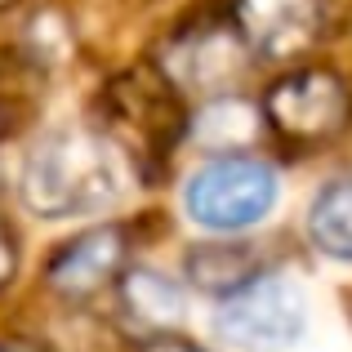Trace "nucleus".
<instances>
[{"instance_id":"f257e3e1","label":"nucleus","mask_w":352,"mask_h":352,"mask_svg":"<svg viewBox=\"0 0 352 352\" xmlns=\"http://www.w3.org/2000/svg\"><path fill=\"white\" fill-rule=\"evenodd\" d=\"M18 192H23V206L41 219H72L103 210L120 192L116 156L103 138L85 134V129H58V134L41 138L23 161Z\"/></svg>"},{"instance_id":"f03ea898","label":"nucleus","mask_w":352,"mask_h":352,"mask_svg":"<svg viewBox=\"0 0 352 352\" xmlns=\"http://www.w3.org/2000/svg\"><path fill=\"white\" fill-rule=\"evenodd\" d=\"M103 125L107 138L138 165V170H161L170 152L179 147L188 112H183V89L161 67H129L103 89Z\"/></svg>"},{"instance_id":"7ed1b4c3","label":"nucleus","mask_w":352,"mask_h":352,"mask_svg":"<svg viewBox=\"0 0 352 352\" xmlns=\"http://www.w3.org/2000/svg\"><path fill=\"white\" fill-rule=\"evenodd\" d=\"M188 219L210 232H241L272 214L276 206V174L254 156H219L201 165L183 192Z\"/></svg>"},{"instance_id":"20e7f679","label":"nucleus","mask_w":352,"mask_h":352,"mask_svg":"<svg viewBox=\"0 0 352 352\" xmlns=\"http://www.w3.org/2000/svg\"><path fill=\"white\" fill-rule=\"evenodd\" d=\"M303 321H308V303L299 285L281 276H254L236 294L219 299L214 335L241 352H281L303 335Z\"/></svg>"},{"instance_id":"39448f33","label":"nucleus","mask_w":352,"mask_h":352,"mask_svg":"<svg viewBox=\"0 0 352 352\" xmlns=\"http://www.w3.org/2000/svg\"><path fill=\"white\" fill-rule=\"evenodd\" d=\"M263 116L285 143H330L352 116V94L348 85L326 67H303L281 76L263 98Z\"/></svg>"},{"instance_id":"423d86ee","label":"nucleus","mask_w":352,"mask_h":352,"mask_svg":"<svg viewBox=\"0 0 352 352\" xmlns=\"http://www.w3.org/2000/svg\"><path fill=\"white\" fill-rule=\"evenodd\" d=\"M232 27L258 58H299L317 45L326 27L321 0H232Z\"/></svg>"},{"instance_id":"0eeeda50","label":"nucleus","mask_w":352,"mask_h":352,"mask_svg":"<svg viewBox=\"0 0 352 352\" xmlns=\"http://www.w3.org/2000/svg\"><path fill=\"white\" fill-rule=\"evenodd\" d=\"M125 258H129V236L125 228H89V232L72 236L58 254L50 258V290L67 303H85L94 299L98 290L120 281L125 272Z\"/></svg>"},{"instance_id":"6e6552de","label":"nucleus","mask_w":352,"mask_h":352,"mask_svg":"<svg viewBox=\"0 0 352 352\" xmlns=\"http://www.w3.org/2000/svg\"><path fill=\"white\" fill-rule=\"evenodd\" d=\"M241 36L236 27H192L179 41V72L174 85L188 89H219L241 72Z\"/></svg>"},{"instance_id":"1a4fd4ad","label":"nucleus","mask_w":352,"mask_h":352,"mask_svg":"<svg viewBox=\"0 0 352 352\" xmlns=\"http://www.w3.org/2000/svg\"><path fill=\"white\" fill-rule=\"evenodd\" d=\"M116 294H120V308L147 330H161L170 335L174 326L183 321L188 312V294L183 285L174 281L170 272H156V267H134L116 281Z\"/></svg>"},{"instance_id":"9d476101","label":"nucleus","mask_w":352,"mask_h":352,"mask_svg":"<svg viewBox=\"0 0 352 352\" xmlns=\"http://www.w3.org/2000/svg\"><path fill=\"white\" fill-rule=\"evenodd\" d=\"M183 263H188L192 285L206 294H219V299H228L254 276H263L258 272V254L250 245H241V241H201V245L188 250Z\"/></svg>"},{"instance_id":"9b49d317","label":"nucleus","mask_w":352,"mask_h":352,"mask_svg":"<svg viewBox=\"0 0 352 352\" xmlns=\"http://www.w3.org/2000/svg\"><path fill=\"white\" fill-rule=\"evenodd\" d=\"M308 236L321 254L352 263V179H335L317 192L308 210Z\"/></svg>"},{"instance_id":"f8f14e48","label":"nucleus","mask_w":352,"mask_h":352,"mask_svg":"<svg viewBox=\"0 0 352 352\" xmlns=\"http://www.w3.org/2000/svg\"><path fill=\"white\" fill-rule=\"evenodd\" d=\"M18 272V241H14V228L0 219V285H9Z\"/></svg>"},{"instance_id":"ddd939ff","label":"nucleus","mask_w":352,"mask_h":352,"mask_svg":"<svg viewBox=\"0 0 352 352\" xmlns=\"http://www.w3.org/2000/svg\"><path fill=\"white\" fill-rule=\"evenodd\" d=\"M138 352H210V348L192 344V339H179V335H156L152 344H143Z\"/></svg>"},{"instance_id":"4468645a","label":"nucleus","mask_w":352,"mask_h":352,"mask_svg":"<svg viewBox=\"0 0 352 352\" xmlns=\"http://www.w3.org/2000/svg\"><path fill=\"white\" fill-rule=\"evenodd\" d=\"M18 5V0H0V14H5V9H14Z\"/></svg>"},{"instance_id":"2eb2a0df","label":"nucleus","mask_w":352,"mask_h":352,"mask_svg":"<svg viewBox=\"0 0 352 352\" xmlns=\"http://www.w3.org/2000/svg\"><path fill=\"white\" fill-rule=\"evenodd\" d=\"M0 134H5V116H0Z\"/></svg>"}]
</instances>
